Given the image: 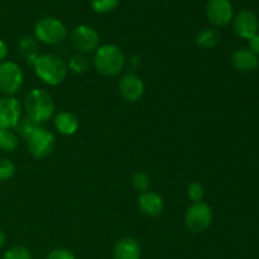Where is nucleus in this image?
I'll return each mask as SVG.
<instances>
[{"label": "nucleus", "instance_id": "2", "mask_svg": "<svg viewBox=\"0 0 259 259\" xmlns=\"http://www.w3.org/2000/svg\"><path fill=\"white\" fill-rule=\"evenodd\" d=\"M24 110L27 118L39 125L53 118L56 104L48 91L43 89H33L25 96Z\"/></svg>", "mask_w": 259, "mask_h": 259}, {"label": "nucleus", "instance_id": "4", "mask_svg": "<svg viewBox=\"0 0 259 259\" xmlns=\"http://www.w3.org/2000/svg\"><path fill=\"white\" fill-rule=\"evenodd\" d=\"M35 39L45 45H61L67 38L66 25L60 19L53 17H46L38 20L34 25Z\"/></svg>", "mask_w": 259, "mask_h": 259}, {"label": "nucleus", "instance_id": "16", "mask_svg": "<svg viewBox=\"0 0 259 259\" xmlns=\"http://www.w3.org/2000/svg\"><path fill=\"white\" fill-rule=\"evenodd\" d=\"M53 124H55L56 131L66 137L76 134V132L78 131V126H80L78 119L76 118L75 114L70 113V111H61V113H58L55 116Z\"/></svg>", "mask_w": 259, "mask_h": 259}, {"label": "nucleus", "instance_id": "21", "mask_svg": "<svg viewBox=\"0 0 259 259\" xmlns=\"http://www.w3.org/2000/svg\"><path fill=\"white\" fill-rule=\"evenodd\" d=\"M132 184H133V187L137 191L143 194V192L149 191V187H151V179H149V176L146 172L138 171L134 174L133 179H132Z\"/></svg>", "mask_w": 259, "mask_h": 259}, {"label": "nucleus", "instance_id": "6", "mask_svg": "<svg viewBox=\"0 0 259 259\" xmlns=\"http://www.w3.org/2000/svg\"><path fill=\"white\" fill-rule=\"evenodd\" d=\"M24 83L22 67L13 61L0 63V93L4 96H14Z\"/></svg>", "mask_w": 259, "mask_h": 259}, {"label": "nucleus", "instance_id": "25", "mask_svg": "<svg viewBox=\"0 0 259 259\" xmlns=\"http://www.w3.org/2000/svg\"><path fill=\"white\" fill-rule=\"evenodd\" d=\"M15 175V166L10 159H0V182H7Z\"/></svg>", "mask_w": 259, "mask_h": 259}, {"label": "nucleus", "instance_id": "13", "mask_svg": "<svg viewBox=\"0 0 259 259\" xmlns=\"http://www.w3.org/2000/svg\"><path fill=\"white\" fill-rule=\"evenodd\" d=\"M138 206L144 215L157 218L163 212L164 200L159 194L154 191H146L139 195Z\"/></svg>", "mask_w": 259, "mask_h": 259}, {"label": "nucleus", "instance_id": "9", "mask_svg": "<svg viewBox=\"0 0 259 259\" xmlns=\"http://www.w3.org/2000/svg\"><path fill=\"white\" fill-rule=\"evenodd\" d=\"M22 104L14 96L0 98V128L14 129L22 119Z\"/></svg>", "mask_w": 259, "mask_h": 259}, {"label": "nucleus", "instance_id": "8", "mask_svg": "<svg viewBox=\"0 0 259 259\" xmlns=\"http://www.w3.org/2000/svg\"><path fill=\"white\" fill-rule=\"evenodd\" d=\"M72 47L80 55H89L95 52L100 45V35L90 25H77L71 33Z\"/></svg>", "mask_w": 259, "mask_h": 259}, {"label": "nucleus", "instance_id": "23", "mask_svg": "<svg viewBox=\"0 0 259 259\" xmlns=\"http://www.w3.org/2000/svg\"><path fill=\"white\" fill-rule=\"evenodd\" d=\"M2 259H33L32 253L23 245H15L4 253Z\"/></svg>", "mask_w": 259, "mask_h": 259}, {"label": "nucleus", "instance_id": "10", "mask_svg": "<svg viewBox=\"0 0 259 259\" xmlns=\"http://www.w3.org/2000/svg\"><path fill=\"white\" fill-rule=\"evenodd\" d=\"M206 15L210 23L217 27H225L233 20V5L229 0H209L206 4Z\"/></svg>", "mask_w": 259, "mask_h": 259}, {"label": "nucleus", "instance_id": "26", "mask_svg": "<svg viewBox=\"0 0 259 259\" xmlns=\"http://www.w3.org/2000/svg\"><path fill=\"white\" fill-rule=\"evenodd\" d=\"M187 196L191 200L192 202H200L202 201L205 196V190L204 186L199 182H191L187 186Z\"/></svg>", "mask_w": 259, "mask_h": 259}, {"label": "nucleus", "instance_id": "24", "mask_svg": "<svg viewBox=\"0 0 259 259\" xmlns=\"http://www.w3.org/2000/svg\"><path fill=\"white\" fill-rule=\"evenodd\" d=\"M38 126L39 125H38V124H35L33 120H30L29 118H22L20 119L19 123L17 124V126L14 128V131L17 132L18 134H20L23 138L27 139L28 137H29L30 134H32L33 132L38 128Z\"/></svg>", "mask_w": 259, "mask_h": 259}, {"label": "nucleus", "instance_id": "29", "mask_svg": "<svg viewBox=\"0 0 259 259\" xmlns=\"http://www.w3.org/2000/svg\"><path fill=\"white\" fill-rule=\"evenodd\" d=\"M8 55H9V48H8V45L4 42V40L0 39V63L7 61Z\"/></svg>", "mask_w": 259, "mask_h": 259}, {"label": "nucleus", "instance_id": "11", "mask_svg": "<svg viewBox=\"0 0 259 259\" xmlns=\"http://www.w3.org/2000/svg\"><path fill=\"white\" fill-rule=\"evenodd\" d=\"M146 86L142 78L134 73H126L119 81V93L129 103H137L144 95Z\"/></svg>", "mask_w": 259, "mask_h": 259}, {"label": "nucleus", "instance_id": "28", "mask_svg": "<svg viewBox=\"0 0 259 259\" xmlns=\"http://www.w3.org/2000/svg\"><path fill=\"white\" fill-rule=\"evenodd\" d=\"M249 43V50L254 53L255 56H259V34L257 33L255 35H253L250 39H248Z\"/></svg>", "mask_w": 259, "mask_h": 259}, {"label": "nucleus", "instance_id": "18", "mask_svg": "<svg viewBox=\"0 0 259 259\" xmlns=\"http://www.w3.org/2000/svg\"><path fill=\"white\" fill-rule=\"evenodd\" d=\"M196 45L204 50H211L220 42V33L215 28H204L196 35Z\"/></svg>", "mask_w": 259, "mask_h": 259}, {"label": "nucleus", "instance_id": "30", "mask_svg": "<svg viewBox=\"0 0 259 259\" xmlns=\"http://www.w3.org/2000/svg\"><path fill=\"white\" fill-rule=\"evenodd\" d=\"M5 240H7V237H5V233L4 230L0 228V249L5 245Z\"/></svg>", "mask_w": 259, "mask_h": 259}, {"label": "nucleus", "instance_id": "14", "mask_svg": "<svg viewBox=\"0 0 259 259\" xmlns=\"http://www.w3.org/2000/svg\"><path fill=\"white\" fill-rule=\"evenodd\" d=\"M232 62L235 70L239 72L249 73L257 70L259 66V58L250 50L247 48H240V50L235 51L232 56Z\"/></svg>", "mask_w": 259, "mask_h": 259}, {"label": "nucleus", "instance_id": "22", "mask_svg": "<svg viewBox=\"0 0 259 259\" xmlns=\"http://www.w3.org/2000/svg\"><path fill=\"white\" fill-rule=\"evenodd\" d=\"M119 2L120 0H91V8L99 14H105L113 12L118 7Z\"/></svg>", "mask_w": 259, "mask_h": 259}, {"label": "nucleus", "instance_id": "1", "mask_svg": "<svg viewBox=\"0 0 259 259\" xmlns=\"http://www.w3.org/2000/svg\"><path fill=\"white\" fill-rule=\"evenodd\" d=\"M33 68L35 76L48 86L61 85L68 73V67L65 61L53 53H43L38 56L33 63Z\"/></svg>", "mask_w": 259, "mask_h": 259}, {"label": "nucleus", "instance_id": "12", "mask_svg": "<svg viewBox=\"0 0 259 259\" xmlns=\"http://www.w3.org/2000/svg\"><path fill=\"white\" fill-rule=\"evenodd\" d=\"M233 29L238 37L250 39L258 32V19L250 10H242L233 19Z\"/></svg>", "mask_w": 259, "mask_h": 259}, {"label": "nucleus", "instance_id": "15", "mask_svg": "<svg viewBox=\"0 0 259 259\" xmlns=\"http://www.w3.org/2000/svg\"><path fill=\"white\" fill-rule=\"evenodd\" d=\"M114 259H141L142 248L134 238H121L113 250Z\"/></svg>", "mask_w": 259, "mask_h": 259}, {"label": "nucleus", "instance_id": "5", "mask_svg": "<svg viewBox=\"0 0 259 259\" xmlns=\"http://www.w3.org/2000/svg\"><path fill=\"white\" fill-rule=\"evenodd\" d=\"M212 210L206 202H192L185 214L186 229L192 234L204 233L212 223Z\"/></svg>", "mask_w": 259, "mask_h": 259}, {"label": "nucleus", "instance_id": "3", "mask_svg": "<svg viewBox=\"0 0 259 259\" xmlns=\"http://www.w3.org/2000/svg\"><path fill=\"white\" fill-rule=\"evenodd\" d=\"M125 55L115 45L99 46L94 55V67L100 75L114 77L124 70Z\"/></svg>", "mask_w": 259, "mask_h": 259}, {"label": "nucleus", "instance_id": "27", "mask_svg": "<svg viewBox=\"0 0 259 259\" xmlns=\"http://www.w3.org/2000/svg\"><path fill=\"white\" fill-rule=\"evenodd\" d=\"M47 259H76L75 254L66 248H56L48 253Z\"/></svg>", "mask_w": 259, "mask_h": 259}, {"label": "nucleus", "instance_id": "17", "mask_svg": "<svg viewBox=\"0 0 259 259\" xmlns=\"http://www.w3.org/2000/svg\"><path fill=\"white\" fill-rule=\"evenodd\" d=\"M19 52L22 55L23 60L28 63V65L33 66V63L35 62V60L39 56V52H38V43L35 40V38L29 37V35H25L22 39L19 40Z\"/></svg>", "mask_w": 259, "mask_h": 259}, {"label": "nucleus", "instance_id": "20", "mask_svg": "<svg viewBox=\"0 0 259 259\" xmlns=\"http://www.w3.org/2000/svg\"><path fill=\"white\" fill-rule=\"evenodd\" d=\"M68 71H71L75 75H82V73L88 72L89 67H90V61L86 57V55H75L71 57L68 61Z\"/></svg>", "mask_w": 259, "mask_h": 259}, {"label": "nucleus", "instance_id": "7", "mask_svg": "<svg viewBox=\"0 0 259 259\" xmlns=\"http://www.w3.org/2000/svg\"><path fill=\"white\" fill-rule=\"evenodd\" d=\"M28 151L34 158L45 159L50 156L56 147V138L52 132L38 126L27 138Z\"/></svg>", "mask_w": 259, "mask_h": 259}, {"label": "nucleus", "instance_id": "19", "mask_svg": "<svg viewBox=\"0 0 259 259\" xmlns=\"http://www.w3.org/2000/svg\"><path fill=\"white\" fill-rule=\"evenodd\" d=\"M19 146L18 137L12 129L0 128V149L5 152H14Z\"/></svg>", "mask_w": 259, "mask_h": 259}]
</instances>
